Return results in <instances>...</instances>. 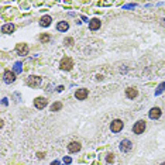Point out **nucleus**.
<instances>
[{"label":"nucleus","mask_w":165,"mask_h":165,"mask_svg":"<svg viewBox=\"0 0 165 165\" xmlns=\"http://www.w3.org/2000/svg\"><path fill=\"white\" fill-rule=\"evenodd\" d=\"M39 83H41V78L39 76H34V75H31V76H28V79H27V85L28 86H38Z\"/></svg>","instance_id":"nucleus-4"},{"label":"nucleus","mask_w":165,"mask_h":165,"mask_svg":"<svg viewBox=\"0 0 165 165\" xmlns=\"http://www.w3.org/2000/svg\"><path fill=\"white\" fill-rule=\"evenodd\" d=\"M123 121L121 120H113L111 121V124H110V130L113 131V133H118V131H121L123 130Z\"/></svg>","instance_id":"nucleus-2"},{"label":"nucleus","mask_w":165,"mask_h":165,"mask_svg":"<svg viewBox=\"0 0 165 165\" xmlns=\"http://www.w3.org/2000/svg\"><path fill=\"white\" fill-rule=\"evenodd\" d=\"M51 165H58V161H54V162H51Z\"/></svg>","instance_id":"nucleus-25"},{"label":"nucleus","mask_w":165,"mask_h":165,"mask_svg":"<svg viewBox=\"0 0 165 165\" xmlns=\"http://www.w3.org/2000/svg\"><path fill=\"white\" fill-rule=\"evenodd\" d=\"M106 161H107V162H113V161H114V155H113V154H109V155H107V158H106Z\"/></svg>","instance_id":"nucleus-21"},{"label":"nucleus","mask_w":165,"mask_h":165,"mask_svg":"<svg viewBox=\"0 0 165 165\" xmlns=\"http://www.w3.org/2000/svg\"><path fill=\"white\" fill-rule=\"evenodd\" d=\"M89 28H90L92 31L99 30V28H100V20H99V18H92V20L89 21Z\"/></svg>","instance_id":"nucleus-10"},{"label":"nucleus","mask_w":165,"mask_h":165,"mask_svg":"<svg viewBox=\"0 0 165 165\" xmlns=\"http://www.w3.org/2000/svg\"><path fill=\"white\" fill-rule=\"evenodd\" d=\"M63 42H65V45H72V44H73V39L72 38H65L63 39Z\"/></svg>","instance_id":"nucleus-20"},{"label":"nucleus","mask_w":165,"mask_h":165,"mask_svg":"<svg viewBox=\"0 0 165 165\" xmlns=\"http://www.w3.org/2000/svg\"><path fill=\"white\" fill-rule=\"evenodd\" d=\"M161 165H165V162H162V164H161Z\"/></svg>","instance_id":"nucleus-26"},{"label":"nucleus","mask_w":165,"mask_h":165,"mask_svg":"<svg viewBox=\"0 0 165 165\" xmlns=\"http://www.w3.org/2000/svg\"><path fill=\"white\" fill-rule=\"evenodd\" d=\"M47 104H48V100L45 97H37V99L34 100V106H35L37 109H44Z\"/></svg>","instance_id":"nucleus-6"},{"label":"nucleus","mask_w":165,"mask_h":165,"mask_svg":"<svg viewBox=\"0 0 165 165\" xmlns=\"http://www.w3.org/2000/svg\"><path fill=\"white\" fill-rule=\"evenodd\" d=\"M72 66H73V62H72L71 58H62V61H61V68H62L63 71H71Z\"/></svg>","instance_id":"nucleus-3"},{"label":"nucleus","mask_w":165,"mask_h":165,"mask_svg":"<svg viewBox=\"0 0 165 165\" xmlns=\"http://www.w3.org/2000/svg\"><path fill=\"white\" fill-rule=\"evenodd\" d=\"M164 89H165V82H164V83H161V85H159V87H158V90L155 92V94H159L161 92H162V90H164Z\"/></svg>","instance_id":"nucleus-19"},{"label":"nucleus","mask_w":165,"mask_h":165,"mask_svg":"<svg viewBox=\"0 0 165 165\" xmlns=\"http://www.w3.org/2000/svg\"><path fill=\"white\" fill-rule=\"evenodd\" d=\"M68 151L69 152H78V151H80V144L78 141H72L68 145Z\"/></svg>","instance_id":"nucleus-13"},{"label":"nucleus","mask_w":165,"mask_h":165,"mask_svg":"<svg viewBox=\"0 0 165 165\" xmlns=\"http://www.w3.org/2000/svg\"><path fill=\"white\" fill-rule=\"evenodd\" d=\"M137 94H138V90H137L135 87H127L126 89V96L128 97V99L137 97Z\"/></svg>","instance_id":"nucleus-12"},{"label":"nucleus","mask_w":165,"mask_h":165,"mask_svg":"<svg viewBox=\"0 0 165 165\" xmlns=\"http://www.w3.org/2000/svg\"><path fill=\"white\" fill-rule=\"evenodd\" d=\"M39 41H41V42H48V41H49V35H48V34H41V35H39Z\"/></svg>","instance_id":"nucleus-18"},{"label":"nucleus","mask_w":165,"mask_h":165,"mask_svg":"<svg viewBox=\"0 0 165 165\" xmlns=\"http://www.w3.org/2000/svg\"><path fill=\"white\" fill-rule=\"evenodd\" d=\"M14 71H16V72H21V63H16V66H14Z\"/></svg>","instance_id":"nucleus-22"},{"label":"nucleus","mask_w":165,"mask_h":165,"mask_svg":"<svg viewBox=\"0 0 165 165\" xmlns=\"http://www.w3.org/2000/svg\"><path fill=\"white\" fill-rule=\"evenodd\" d=\"M16 51H17V54L18 55H27V52H28V47H27V44H17Z\"/></svg>","instance_id":"nucleus-9"},{"label":"nucleus","mask_w":165,"mask_h":165,"mask_svg":"<svg viewBox=\"0 0 165 165\" xmlns=\"http://www.w3.org/2000/svg\"><path fill=\"white\" fill-rule=\"evenodd\" d=\"M14 80H16V75H14V72H11V71L4 72V82H6V83H13Z\"/></svg>","instance_id":"nucleus-11"},{"label":"nucleus","mask_w":165,"mask_h":165,"mask_svg":"<svg viewBox=\"0 0 165 165\" xmlns=\"http://www.w3.org/2000/svg\"><path fill=\"white\" fill-rule=\"evenodd\" d=\"M61 109H62V103L61 102H56L51 106V111H58V110H61Z\"/></svg>","instance_id":"nucleus-17"},{"label":"nucleus","mask_w":165,"mask_h":165,"mask_svg":"<svg viewBox=\"0 0 165 165\" xmlns=\"http://www.w3.org/2000/svg\"><path fill=\"white\" fill-rule=\"evenodd\" d=\"M68 28H69V24L66 21H59L56 24V30L58 31H68Z\"/></svg>","instance_id":"nucleus-14"},{"label":"nucleus","mask_w":165,"mask_h":165,"mask_svg":"<svg viewBox=\"0 0 165 165\" xmlns=\"http://www.w3.org/2000/svg\"><path fill=\"white\" fill-rule=\"evenodd\" d=\"M131 148H133V142L130 141V140H123V141H120V149H121L123 152H127V151H130Z\"/></svg>","instance_id":"nucleus-5"},{"label":"nucleus","mask_w":165,"mask_h":165,"mask_svg":"<svg viewBox=\"0 0 165 165\" xmlns=\"http://www.w3.org/2000/svg\"><path fill=\"white\" fill-rule=\"evenodd\" d=\"M1 31L6 32V34H10L11 31H14V24H11V23L4 24V25L1 27Z\"/></svg>","instance_id":"nucleus-16"},{"label":"nucleus","mask_w":165,"mask_h":165,"mask_svg":"<svg viewBox=\"0 0 165 165\" xmlns=\"http://www.w3.org/2000/svg\"><path fill=\"white\" fill-rule=\"evenodd\" d=\"M134 6H135V4H128V6H126V7H124V8H133Z\"/></svg>","instance_id":"nucleus-24"},{"label":"nucleus","mask_w":165,"mask_h":165,"mask_svg":"<svg viewBox=\"0 0 165 165\" xmlns=\"http://www.w3.org/2000/svg\"><path fill=\"white\" fill-rule=\"evenodd\" d=\"M144 131H145V121L144 120H138L137 123H134V126H133L134 134H142Z\"/></svg>","instance_id":"nucleus-1"},{"label":"nucleus","mask_w":165,"mask_h":165,"mask_svg":"<svg viewBox=\"0 0 165 165\" xmlns=\"http://www.w3.org/2000/svg\"><path fill=\"white\" fill-rule=\"evenodd\" d=\"M51 21H52V18L49 16H44L41 18V21H39V25H41V27H48V25L51 24Z\"/></svg>","instance_id":"nucleus-15"},{"label":"nucleus","mask_w":165,"mask_h":165,"mask_svg":"<svg viewBox=\"0 0 165 165\" xmlns=\"http://www.w3.org/2000/svg\"><path fill=\"white\" fill-rule=\"evenodd\" d=\"M71 161H72V159L69 157H65V158H63V162H65V164H71Z\"/></svg>","instance_id":"nucleus-23"},{"label":"nucleus","mask_w":165,"mask_h":165,"mask_svg":"<svg viewBox=\"0 0 165 165\" xmlns=\"http://www.w3.org/2000/svg\"><path fill=\"white\" fill-rule=\"evenodd\" d=\"M87 94H89L87 89H78V90L75 92V97H76L78 100H85L87 97Z\"/></svg>","instance_id":"nucleus-7"},{"label":"nucleus","mask_w":165,"mask_h":165,"mask_svg":"<svg viewBox=\"0 0 165 165\" xmlns=\"http://www.w3.org/2000/svg\"><path fill=\"white\" fill-rule=\"evenodd\" d=\"M148 116H149V118H152V120L159 118L161 117V109H159V107H152V109L149 110Z\"/></svg>","instance_id":"nucleus-8"}]
</instances>
